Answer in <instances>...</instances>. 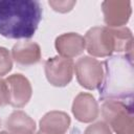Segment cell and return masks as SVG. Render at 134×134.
<instances>
[{
	"instance_id": "6",
	"label": "cell",
	"mask_w": 134,
	"mask_h": 134,
	"mask_svg": "<svg viewBox=\"0 0 134 134\" xmlns=\"http://www.w3.org/2000/svg\"><path fill=\"white\" fill-rule=\"evenodd\" d=\"M73 70V61L62 57L49 58L44 65V71L47 81L55 87L67 86L72 80Z\"/></svg>"
},
{
	"instance_id": "7",
	"label": "cell",
	"mask_w": 134,
	"mask_h": 134,
	"mask_svg": "<svg viewBox=\"0 0 134 134\" xmlns=\"http://www.w3.org/2000/svg\"><path fill=\"white\" fill-rule=\"evenodd\" d=\"M102 10L107 27L111 28L125 26L132 14L130 1L107 0L102 3Z\"/></svg>"
},
{
	"instance_id": "1",
	"label": "cell",
	"mask_w": 134,
	"mask_h": 134,
	"mask_svg": "<svg viewBox=\"0 0 134 134\" xmlns=\"http://www.w3.org/2000/svg\"><path fill=\"white\" fill-rule=\"evenodd\" d=\"M42 19V7L32 0H0V35L8 39L31 38Z\"/></svg>"
},
{
	"instance_id": "2",
	"label": "cell",
	"mask_w": 134,
	"mask_h": 134,
	"mask_svg": "<svg viewBox=\"0 0 134 134\" xmlns=\"http://www.w3.org/2000/svg\"><path fill=\"white\" fill-rule=\"evenodd\" d=\"M104 76L98 87L99 98L118 100L132 105L134 92L133 55L119 54L107 59L103 63Z\"/></svg>"
},
{
	"instance_id": "12",
	"label": "cell",
	"mask_w": 134,
	"mask_h": 134,
	"mask_svg": "<svg viewBox=\"0 0 134 134\" xmlns=\"http://www.w3.org/2000/svg\"><path fill=\"white\" fill-rule=\"evenodd\" d=\"M70 117L63 111L47 112L40 120V131L45 134H65L70 126Z\"/></svg>"
},
{
	"instance_id": "15",
	"label": "cell",
	"mask_w": 134,
	"mask_h": 134,
	"mask_svg": "<svg viewBox=\"0 0 134 134\" xmlns=\"http://www.w3.org/2000/svg\"><path fill=\"white\" fill-rule=\"evenodd\" d=\"M84 134H112V131L105 121H97L88 126Z\"/></svg>"
},
{
	"instance_id": "5",
	"label": "cell",
	"mask_w": 134,
	"mask_h": 134,
	"mask_svg": "<svg viewBox=\"0 0 134 134\" xmlns=\"http://www.w3.org/2000/svg\"><path fill=\"white\" fill-rule=\"evenodd\" d=\"M79 84L88 90L98 89L104 76L103 63L92 57H81L74 65Z\"/></svg>"
},
{
	"instance_id": "14",
	"label": "cell",
	"mask_w": 134,
	"mask_h": 134,
	"mask_svg": "<svg viewBox=\"0 0 134 134\" xmlns=\"http://www.w3.org/2000/svg\"><path fill=\"white\" fill-rule=\"evenodd\" d=\"M13 68V58L7 48L0 46V77L7 74Z\"/></svg>"
},
{
	"instance_id": "18",
	"label": "cell",
	"mask_w": 134,
	"mask_h": 134,
	"mask_svg": "<svg viewBox=\"0 0 134 134\" xmlns=\"http://www.w3.org/2000/svg\"><path fill=\"white\" fill-rule=\"evenodd\" d=\"M0 134H9L8 132H5V131H2V132H0Z\"/></svg>"
},
{
	"instance_id": "9",
	"label": "cell",
	"mask_w": 134,
	"mask_h": 134,
	"mask_svg": "<svg viewBox=\"0 0 134 134\" xmlns=\"http://www.w3.org/2000/svg\"><path fill=\"white\" fill-rule=\"evenodd\" d=\"M72 114L81 122H92L99 114V108L96 99L90 93H79L72 103Z\"/></svg>"
},
{
	"instance_id": "3",
	"label": "cell",
	"mask_w": 134,
	"mask_h": 134,
	"mask_svg": "<svg viewBox=\"0 0 134 134\" xmlns=\"http://www.w3.org/2000/svg\"><path fill=\"white\" fill-rule=\"evenodd\" d=\"M84 39L85 49L92 57L106 58L111 57L113 52L133 55V36L126 26L117 28L95 26L86 32Z\"/></svg>"
},
{
	"instance_id": "13",
	"label": "cell",
	"mask_w": 134,
	"mask_h": 134,
	"mask_svg": "<svg viewBox=\"0 0 134 134\" xmlns=\"http://www.w3.org/2000/svg\"><path fill=\"white\" fill-rule=\"evenodd\" d=\"M9 134H36L35 120L22 110H15L5 121Z\"/></svg>"
},
{
	"instance_id": "20",
	"label": "cell",
	"mask_w": 134,
	"mask_h": 134,
	"mask_svg": "<svg viewBox=\"0 0 134 134\" xmlns=\"http://www.w3.org/2000/svg\"><path fill=\"white\" fill-rule=\"evenodd\" d=\"M0 126H1V121H0Z\"/></svg>"
},
{
	"instance_id": "16",
	"label": "cell",
	"mask_w": 134,
	"mask_h": 134,
	"mask_svg": "<svg viewBox=\"0 0 134 134\" xmlns=\"http://www.w3.org/2000/svg\"><path fill=\"white\" fill-rule=\"evenodd\" d=\"M75 1H49L48 4L53 8V10L59 13H67L72 9L75 5Z\"/></svg>"
},
{
	"instance_id": "19",
	"label": "cell",
	"mask_w": 134,
	"mask_h": 134,
	"mask_svg": "<svg viewBox=\"0 0 134 134\" xmlns=\"http://www.w3.org/2000/svg\"><path fill=\"white\" fill-rule=\"evenodd\" d=\"M37 134H45V133H43V132H41V131H39Z\"/></svg>"
},
{
	"instance_id": "4",
	"label": "cell",
	"mask_w": 134,
	"mask_h": 134,
	"mask_svg": "<svg viewBox=\"0 0 134 134\" xmlns=\"http://www.w3.org/2000/svg\"><path fill=\"white\" fill-rule=\"evenodd\" d=\"M102 115L116 134H134L132 105L118 100H105L102 105Z\"/></svg>"
},
{
	"instance_id": "11",
	"label": "cell",
	"mask_w": 134,
	"mask_h": 134,
	"mask_svg": "<svg viewBox=\"0 0 134 134\" xmlns=\"http://www.w3.org/2000/svg\"><path fill=\"white\" fill-rule=\"evenodd\" d=\"M42 57L39 44L34 41L24 40L17 42L12 48V58L22 66H31L40 62Z\"/></svg>"
},
{
	"instance_id": "8",
	"label": "cell",
	"mask_w": 134,
	"mask_h": 134,
	"mask_svg": "<svg viewBox=\"0 0 134 134\" xmlns=\"http://www.w3.org/2000/svg\"><path fill=\"white\" fill-rule=\"evenodd\" d=\"M9 92V105L14 108H23L30 99L32 88L30 82L21 73H15L5 80Z\"/></svg>"
},
{
	"instance_id": "10",
	"label": "cell",
	"mask_w": 134,
	"mask_h": 134,
	"mask_svg": "<svg viewBox=\"0 0 134 134\" xmlns=\"http://www.w3.org/2000/svg\"><path fill=\"white\" fill-rule=\"evenodd\" d=\"M54 46L62 58L71 60L85 50V39L76 32H66L55 39Z\"/></svg>"
},
{
	"instance_id": "17",
	"label": "cell",
	"mask_w": 134,
	"mask_h": 134,
	"mask_svg": "<svg viewBox=\"0 0 134 134\" xmlns=\"http://www.w3.org/2000/svg\"><path fill=\"white\" fill-rule=\"evenodd\" d=\"M9 103V92L5 80L0 79V107H3Z\"/></svg>"
}]
</instances>
